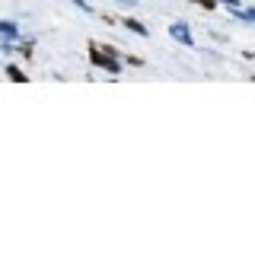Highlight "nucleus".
<instances>
[{
    "label": "nucleus",
    "mask_w": 255,
    "mask_h": 255,
    "mask_svg": "<svg viewBox=\"0 0 255 255\" xmlns=\"http://www.w3.org/2000/svg\"><path fill=\"white\" fill-rule=\"evenodd\" d=\"M169 35L175 38V42H182V45H195V42H191V32H188L185 22H172V26H169Z\"/></svg>",
    "instance_id": "nucleus-1"
},
{
    "label": "nucleus",
    "mask_w": 255,
    "mask_h": 255,
    "mask_svg": "<svg viewBox=\"0 0 255 255\" xmlns=\"http://www.w3.org/2000/svg\"><path fill=\"white\" fill-rule=\"evenodd\" d=\"M93 61H96V64H102V67H106V70H112V74H118V64L112 61L109 54H99V51H93Z\"/></svg>",
    "instance_id": "nucleus-2"
},
{
    "label": "nucleus",
    "mask_w": 255,
    "mask_h": 255,
    "mask_svg": "<svg viewBox=\"0 0 255 255\" xmlns=\"http://www.w3.org/2000/svg\"><path fill=\"white\" fill-rule=\"evenodd\" d=\"M0 32H3L6 38H16V22H10V19H3V22H0Z\"/></svg>",
    "instance_id": "nucleus-3"
},
{
    "label": "nucleus",
    "mask_w": 255,
    "mask_h": 255,
    "mask_svg": "<svg viewBox=\"0 0 255 255\" xmlns=\"http://www.w3.org/2000/svg\"><path fill=\"white\" fill-rule=\"evenodd\" d=\"M125 26L131 29V32H137V35H147V29H143V26H140L137 19H125Z\"/></svg>",
    "instance_id": "nucleus-4"
},
{
    "label": "nucleus",
    "mask_w": 255,
    "mask_h": 255,
    "mask_svg": "<svg viewBox=\"0 0 255 255\" xmlns=\"http://www.w3.org/2000/svg\"><path fill=\"white\" fill-rule=\"evenodd\" d=\"M236 16H239V19H252L255 22V10H243V6H239V10H233Z\"/></svg>",
    "instance_id": "nucleus-5"
},
{
    "label": "nucleus",
    "mask_w": 255,
    "mask_h": 255,
    "mask_svg": "<svg viewBox=\"0 0 255 255\" xmlns=\"http://www.w3.org/2000/svg\"><path fill=\"white\" fill-rule=\"evenodd\" d=\"M10 77L16 80V83H22V80H26V77H22V70H19V67H10Z\"/></svg>",
    "instance_id": "nucleus-6"
},
{
    "label": "nucleus",
    "mask_w": 255,
    "mask_h": 255,
    "mask_svg": "<svg viewBox=\"0 0 255 255\" xmlns=\"http://www.w3.org/2000/svg\"><path fill=\"white\" fill-rule=\"evenodd\" d=\"M74 3L80 6V10H86V13H93V6H90V3H86V0H74Z\"/></svg>",
    "instance_id": "nucleus-7"
},
{
    "label": "nucleus",
    "mask_w": 255,
    "mask_h": 255,
    "mask_svg": "<svg viewBox=\"0 0 255 255\" xmlns=\"http://www.w3.org/2000/svg\"><path fill=\"white\" fill-rule=\"evenodd\" d=\"M220 3H227L230 10H239V0H220Z\"/></svg>",
    "instance_id": "nucleus-8"
},
{
    "label": "nucleus",
    "mask_w": 255,
    "mask_h": 255,
    "mask_svg": "<svg viewBox=\"0 0 255 255\" xmlns=\"http://www.w3.org/2000/svg\"><path fill=\"white\" fill-rule=\"evenodd\" d=\"M191 3H204V6H214V0H191Z\"/></svg>",
    "instance_id": "nucleus-9"
}]
</instances>
